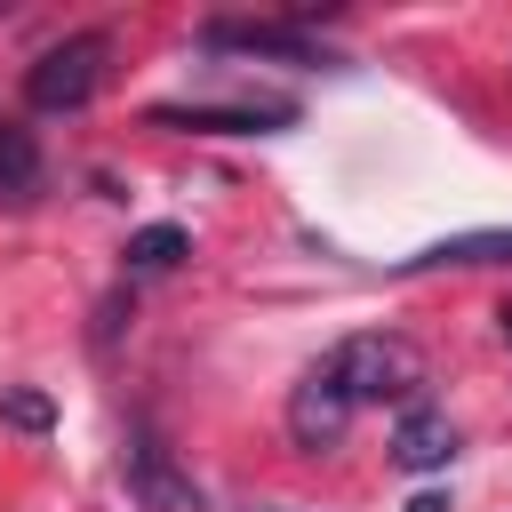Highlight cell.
<instances>
[{"label": "cell", "mask_w": 512, "mask_h": 512, "mask_svg": "<svg viewBox=\"0 0 512 512\" xmlns=\"http://www.w3.org/2000/svg\"><path fill=\"white\" fill-rule=\"evenodd\" d=\"M208 48H232V56H272V64H336V56H328L304 24H272V16H264V24H256V16H248V24H240V16H224V24H208Z\"/></svg>", "instance_id": "cell-5"}, {"label": "cell", "mask_w": 512, "mask_h": 512, "mask_svg": "<svg viewBox=\"0 0 512 512\" xmlns=\"http://www.w3.org/2000/svg\"><path fill=\"white\" fill-rule=\"evenodd\" d=\"M496 320H504V344H512V304H504V312H496Z\"/></svg>", "instance_id": "cell-13"}, {"label": "cell", "mask_w": 512, "mask_h": 512, "mask_svg": "<svg viewBox=\"0 0 512 512\" xmlns=\"http://www.w3.org/2000/svg\"><path fill=\"white\" fill-rule=\"evenodd\" d=\"M272 512H296V504H272Z\"/></svg>", "instance_id": "cell-14"}, {"label": "cell", "mask_w": 512, "mask_h": 512, "mask_svg": "<svg viewBox=\"0 0 512 512\" xmlns=\"http://www.w3.org/2000/svg\"><path fill=\"white\" fill-rule=\"evenodd\" d=\"M352 416H360V400H352L336 352H320V360L296 376V392H288V440H296L304 456H320V448H336V440L352 432Z\"/></svg>", "instance_id": "cell-3"}, {"label": "cell", "mask_w": 512, "mask_h": 512, "mask_svg": "<svg viewBox=\"0 0 512 512\" xmlns=\"http://www.w3.org/2000/svg\"><path fill=\"white\" fill-rule=\"evenodd\" d=\"M120 488H128L136 512H200V480H192L152 432H128V448H120Z\"/></svg>", "instance_id": "cell-4"}, {"label": "cell", "mask_w": 512, "mask_h": 512, "mask_svg": "<svg viewBox=\"0 0 512 512\" xmlns=\"http://www.w3.org/2000/svg\"><path fill=\"white\" fill-rule=\"evenodd\" d=\"M288 120H296L288 104H160L152 112V128H200V136H264Z\"/></svg>", "instance_id": "cell-6"}, {"label": "cell", "mask_w": 512, "mask_h": 512, "mask_svg": "<svg viewBox=\"0 0 512 512\" xmlns=\"http://www.w3.org/2000/svg\"><path fill=\"white\" fill-rule=\"evenodd\" d=\"M8 424L40 432V424H48V400H40V392H8Z\"/></svg>", "instance_id": "cell-11"}, {"label": "cell", "mask_w": 512, "mask_h": 512, "mask_svg": "<svg viewBox=\"0 0 512 512\" xmlns=\"http://www.w3.org/2000/svg\"><path fill=\"white\" fill-rule=\"evenodd\" d=\"M184 224H144L136 240H128V272H168V264H184Z\"/></svg>", "instance_id": "cell-10"}, {"label": "cell", "mask_w": 512, "mask_h": 512, "mask_svg": "<svg viewBox=\"0 0 512 512\" xmlns=\"http://www.w3.org/2000/svg\"><path fill=\"white\" fill-rule=\"evenodd\" d=\"M448 456H456V424H448L440 408H408L400 432H392V464H400V472H440Z\"/></svg>", "instance_id": "cell-7"}, {"label": "cell", "mask_w": 512, "mask_h": 512, "mask_svg": "<svg viewBox=\"0 0 512 512\" xmlns=\"http://www.w3.org/2000/svg\"><path fill=\"white\" fill-rule=\"evenodd\" d=\"M328 352H336V368H344V384H352L360 408H376V400L416 408V392H424V352H416L408 336L368 328V336H344V344H328Z\"/></svg>", "instance_id": "cell-1"}, {"label": "cell", "mask_w": 512, "mask_h": 512, "mask_svg": "<svg viewBox=\"0 0 512 512\" xmlns=\"http://www.w3.org/2000/svg\"><path fill=\"white\" fill-rule=\"evenodd\" d=\"M104 32H64L56 48H40L24 64V104L32 112H80L96 88H104Z\"/></svg>", "instance_id": "cell-2"}, {"label": "cell", "mask_w": 512, "mask_h": 512, "mask_svg": "<svg viewBox=\"0 0 512 512\" xmlns=\"http://www.w3.org/2000/svg\"><path fill=\"white\" fill-rule=\"evenodd\" d=\"M416 272L424 264H456V272H472V264H512V232H456V240H432L424 256H408Z\"/></svg>", "instance_id": "cell-8"}, {"label": "cell", "mask_w": 512, "mask_h": 512, "mask_svg": "<svg viewBox=\"0 0 512 512\" xmlns=\"http://www.w3.org/2000/svg\"><path fill=\"white\" fill-rule=\"evenodd\" d=\"M408 512H448V504H440V496H416V504H408Z\"/></svg>", "instance_id": "cell-12"}, {"label": "cell", "mask_w": 512, "mask_h": 512, "mask_svg": "<svg viewBox=\"0 0 512 512\" xmlns=\"http://www.w3.org/2000/svg\"><path fill=\"white\" fill-rule=\"evenodd\" d=\"M32 184H40V144L32 128L0 120V192H32Z\"/></svg>", "instance_id": "cell-9"}]
</instances>
